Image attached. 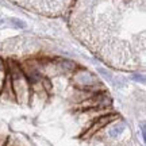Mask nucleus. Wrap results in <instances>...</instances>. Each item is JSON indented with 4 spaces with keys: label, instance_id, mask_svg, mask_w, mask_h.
<instances>
[{
    "label": "nucleus",
    "instance_id": "2",
    "mask_svg": "<svg viewBox=\"0 0 146 146\" xmlns=\"http://www.w3.org/2000/svg\"><path fill=\"white\" fill-rule=\"evenodd\" d=\"M72 83L76 88L81 89V91H95L98 87H102L96 74L85 69H78V70L76 69L73 72Z\"/></svg>",
    "mask_w": 146,
    "mask_h": 146
},
{
    "label": "nucleus",
    "instance_id": "10",
    "mask_svg": "<svg viewBox=\"0 0 146 146\" xmlns=\"http://www.w3.org/2000/svg\"><path fill=\"white\" fill-rule=\"evenodd\" d=\"M3 23H4V21H3V19H0V26H1Z\"/></svg>",
    "mask_w": 146,
    "mask_h": 146
},
{
    "label": "nucleus",
    "instance_id": "9",
    "mask_svg": "<svg viewBox=\"0 0 146 146\" xmlns=\"http://www.w3.org/2000/svg\"><path fill=\"white\" fill-rule=\"evenodd\" d=\"M141 134H142V139H146V130H145V123H141Z\"/></svg>",
    "mask_w": 146,
    "mask_h": 146
},
{
    "label": "nucleus",
    "instance_id": "6",
    "mask_svg": "<svg viewBox=\"0 0 146 146\" xmlns=\"http://www.w3.org/2000/svg\"><path fill=\"white\" fill-rule=\"evenodd\" d=\"M5 76H7V66H5L4 61L0 58V89L3 87V83L5 80Z\"/></svg>",
    "mask_w": 146,
    "mask_h": 146
},
{
    "label": "nucleus",
    "instance_id": "5",
    "mask_svg": "<svg viewBox=\"0 0 146 146\" xmlns=\"http://www.w3.org/2000/svg\"><path fill=\"white\" fill-rule=\"evenodd\" d=\"M108 126H110L108 135L111 137V138H118V137L126 130V123L123 122V120H120L119 118L115 119L114 122H111Z\"/></svg>",
    "mask_w": 146,
    "mask_h": 146
},
{
    "label": "nucleus",
    "instance_id": "3",
    "mask_svg": "<svg viewBox=\"0 0 146 146\" xmlns=\"http://www.w3.org/2000/svg\"><path fill=\"white\" fill-rule=\"evenodd\" d=\"M115 119H118V115H115L114 112H111V114H103V115H100L99 118L96 120H94L92 122V125L89 126V129L88 131L84 134V138L87 137H91V135H94L95 133H98L99 130H102V129H104L106 126H108L111 122H114Z\"/></svg>",
    "mask_w": 146,
    "mask_h": 146
},
{
    "label": "nucleus",
    "instance_id": "8",
    "mask_svg": "<svg viewBox=\"0 0 146 146\" xmlns=\"http://www.w3.org/2000/svg\"><path fill=\"white\" fill-rule=\"evenodd\" d=\"M131 78H133L134 81H137V83L145 84V76H143L142 73H139V72H134V73H131Z\"/></svg>",
    "mask_w": 146,
    "mask_h": 146
},
{
    "label": "nucleus",
    "instance_id": "4",
    "mask_svg": "<svg viewBox=\"0 0 146 146\" xmlns=\"http://www.w3.org/2000/svg\"><path fill=\"white\" fill-rule=\"evenodd\" d=\"M56 66H57L60 74L61 73H73L77 69V64L74 62V61H70V60L61 58V60L56 61Z\"/></svg>",
    "mask_w": 146,
    "mask_h": 146
},
{
    "label": "nucleus",
    "instance_id": "1",
    "mask_svg": "<svg viewBox=\"0 0 146 146\" xmlns=\"http://www.w3.org/2000/svg\"><path fill=\"white\" fill-rule=\"evenodd\" d=\"M7 72L10 74L11 85H12V92L15 102L21 104H29L31 100V85L27 81L23 70L21 69V65L11 64Z\"/></svg>",
    "mask_w": 146,
    "mask_h": 146
},
{
    "label": "nucleus",
    "instance_id": "7",
    "mask_svg": "<svg viewBox=\"0 0 146 146\" xmlns=\"http://www.w3.org/2000/svg\"><path fill=\"white\" fill-rule=\"evenodd\" d=\"M8 22H10V25L14 29H26V23L21 21V19H18V18H11Z\"/></svg>",
    "mask_w": 146,
    "mask_h": 146
}]
</instances>
